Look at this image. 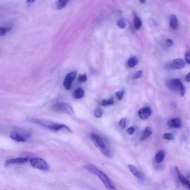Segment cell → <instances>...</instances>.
Returning a JSON list of instances; mask_svg holds the SVG:
<instances>
[{
	"instance_id": "e0dca14e",
	"label": "cell",
	"mask_w": 190,
	"mask_h": 190,
	"mask_svg": "<svg viewBox=\"0 0 190 190\" xmlns=\"http://www.w3.org/2000/svg\"><path fill=\"white\" fill-rule=\"evenodd\" d=\"M152 134V129L150 127H147L144 129L142 133L141 136V139L144 140Z\"/></svg>"
},
{
	"instance_id": "d6986e66",
	"label": "cell",
	"mask_w": 190,
	"mask_h": 190,
	"mask_svg": "<svg viewBox=\"0 0 190 190\" xmlns=\"http://www.w3.org/2000/svg\"><path fill=\"white\" fill-rule=\"evenodd\" d=\"M134 24L136 29H139L141 27L142 22L140 17L136 15V13L134 14Z\"/></svg>"
},
{
	"instance_id": "d4e9b609",
	"label": "cell",
	"mask_w": 190,
	"mask_h": 190,
	"mask_svg": "<svg viewBox=\"0 0 190 190\" xmlns=\"http://www.w3.org/2000/svg\"><path fill=\"white\" fill-rule=\"evenodd\" d=\"M163 138L168 140H172L174 138V136L171 133H165L163 135Z\"/></svg>"
},
{
	"instance_id": "9c48e42d",
	"label": "cell",
	"mask_w": 190,
	"mask_h": 190,
	"mask_svg": "<svg viewBox=\"0 0 190 190\" xmlns=\"http://www.w3.org/2000/svg\"><path fill=\"white\" fill-rule=\"evenodd\" d=\"M76 74L77 73L76 72H71L66 77L63 83L64 87L67 90L70 89L72 81L75 79Z\"/></svg>"
},
{
	"instance_id": "52a82bcc",
	"label": "cell",
	"mask_w": 190,
	"mask_h": 190,
	"mask_svg": "<svg viewBox=\"0 0 190 190\" xmlns=\"http://www.w3.org/2000/svg\"><path fill=\"white\" fill-rule=\"evenodd\" d=\"M30 164L33 168L44 171H47L49 169L48 163L44 159L40 158H34L30 160Z\"/></svg>"
},
{
	"instance_id": "e575fe53",
	"label": "cell",
	"mask_w": 190,
	"mask_h": 190,
	"mask_svg": "<svg viewBox=\"0 0 190 190\" xmlns=\"http://www.w3.org/2000/svg\"><path fill=\"white\" fill-rule=\"evenodd\" d=\"M186 81L188 82H189L190 81V73L188 74L185 77Z\"/></svg>"
},
{
	"instance_id": "30bf717a",
	"label": "cell",
	"mask_w": 190,
	"mask_h": 190,
	"mask_svg": "<svg viewBox=\"0 0 190 190\" xmlns=\"http://www.w3.org/2000/svg\"><path fill=\"white\" fill-rule=\"evenodd\" d=\"M128 168L133 175L135 176L138 180L142 182L145 179L144 176L135 166L133 165H128Z\"/></svg>"
},
{
	"instance_id": "ac0fdd59",
	"label": "cell",
	"mask_w": 190,
	"mask_h": 190,
	"mask_svg": "<svg viewBox=\"0 0 190 190\" xmlns=\"http://www.w3.org/2000/svg\"><path fill=\"white\" fill-rule=\"evenodd\" d=\"M165 156V152L163 150H160L156 154L155 161L158 163H161L164 160Z\"/></svg>"
},
{
	"instance_id": "44dd1931",
	"label": "cell",
	"mask_w": 190,
	"mask_h": 190,
	"mask_svg": "<svg viewBox=\"0 0 190 190\" xmlns=\"http://www.w3.org/2000/svg\"><path fill=\"white\" fill-rule=\"evenodd\" d=\"M68 2V1H64V0H60L57 1L56 3V8L58 10L61 9L65 7Z\"/></svg>"
},
{
	"instance_id": "484cf974",
	"label": "cell",
	"mask_w": 190,
	"mask_h": 190,
	"mask_svg": "<svg viewBox=\"0 0 190 190\" xmlns=\"http://www.w3.org/2000/svg\"><path fill=\"white\" fill-rule=\"evenodd\" d=\"M124 93H125V91L122 90L120 91L117 92L116 93H115V95H116L119 100L120 101L122 100L124 96Z\"/></svg>"
},
{
	"instance_id": "f546056e",
	"label": "cell",
	"mask_w": 190,
	"mask_h": 190,
	"mask_svg": "<svg viewBox=\"0 0 190 190\" xmlns=\"http://www.w3.org/2000/svg\"><path fill=\"white\" fill-rule=\"evenodd\" d=\"M87 79L86 74H83V75H80L78 78V80L81 82H85Z\"/></svg>"
},
{
	"instance_id": "ba28073f",
	"label": "cell",
	"mask_w": 190,
	"mask_h": 190,
	"mask_svg": "<svg viewBox=\"0 0 190 190\" xmlns=\"http://www.w3.org/2000/svg\"><path fill=\"white\" fill-rule=\"evenodd\" d=\"M186 62L182 58H177L173 60L169 65V68L173 70H179L184 68Z\"/></svg>"
},
{
	"instance_id": "3957f363",
	"label": "cell",
	"mask_w": 190,
	"mask_h": 190,
	"mask_svg": "<svg viewBox=\"0 0 190 190\" xmlns=\"http://www.w3.org/2000/svg\"><path fill=\"white\" fill-rule=\"evenodd\" d=\"M32 133L27 129L20 127H16L10 133V138L14 141L19 142H24L31 137Z\"/></svg>"
},
{
	"instance_id": "cb8c5ba5",
	"label": "cell",
	"mask_w": 190,
	"mask_h": 190,
	"mask_svg": "<svg viewBox=\"0 0 190 190\" xmlns=\"http://www.w3.org/2000/svg\"><path fill=\"white\" fill-rule=\"evenodd\" d=\"M143 71L142 70H139L138 71L135 73L134 76H133V79L136 80L139 79L143 75Z\"/></svg>"
},
{
	"instance_id": "277c9868",
	"label": "cell",
	"mask_w": 190,
	"mask_h": 190,
	"mask_svg": "<svg viewBox=\"0 0 190 190\" xmlns=\"http://www.w3.org/2000/svg\"><path fill=\"white\" fill-rule=\"evenodd\" d=\"M90 138L94 144L104 155L109 158L113 157L112 152L106 146L104 140L100 136L92 133L90 135Z\"/></svg>"
},
{
	"instance_id": "d590c367",
	"label": "cell",
	"mask_w": 190,
	"mask_h": 190,
	"mask_svg": "<svg viewBox=\"0 0 190 190\" xmlns=\"http://www.w3.org/2000/svg\"><path fill=\"white\" fill-rule=\"evenodd\" d=\"M139 2L142 3V4H143V3H145V1H144V0H142V1H140Z\"/></svg>"
},
{
	"instance_id": "8992f818",
	"label": "cell",
	"mask_w": 190,
	"mask_h": 190,
	"mask_svg": "<svg viewBox=\"0 0 190 190\" xmlns=\"http://www.w3.org/2000/svg\"><path fill=\"white\" fill-rule=\"evenodd\" d=\"M52 109L55 112L65 113L69 114H72L73 112L70 105L64 102L56 103L53 105Z\"/></svg>"
},
{
	"instance_id": "5bb4252c",
	"label": "cell",
	"mask_w": 190,
	"mask_h": 190,
	"mask_svg": "<svg viewBox=\"0 0 190 190\" xmlns=\"http://www.w3.org/2000/svg\"><path fill=\"white\" fill-rule=\"evenodd\" d=\"M175 169L176 172L177 176L180 180V182L182 183L183 184L187 186L189 189H190V186L189 181L181 173L179 170L178 168L177 167H175Z\"/></svg>"
},
{
	"instance_id": "603a6c76",
	"label": "cell",
	"mask_w": 190,
	"mask_h": 190,
	"mask_svg": "<svg viewBox=\"0 0 190 190\" xmlns=\"http://www.w3.org/2000/svg\"><path fill=\"white\" fill-rule=\"evenodd\" d=\"M114 102V101L113 99L112 98L108 99V100H103L101 104L103 106H107L113 104Z\"/></svg>"
},
{
	"instance_id": "8fae6325",
	"label": "cell",
	"mask_w": 190,
	"mask_h": 190,
	"mask_svg": "<svg viewBox=\"0 0 190 190\" xmlns=\"http://www.w3.org/2000/svg\"><path fill=\"white\" fill-rule=\"evenodd\" d=\"M28 158L27 157H19L15 159L8 160L5 161V166H8L10 165L16 164H24L27 162Z\"/></svg>"
},
{
	"instance_id": "8d00e7d4",
	"label": "cell",
	"mask_w": 190,
	"mask_h": 190,
	"mask_svg": "<svg viewBox=\"0 0 190 190\" xmlns=\"http://www.w3.org/2000/svg\"><path fill=\"white\" fill-rule=\"evenodd\" d=\"M172 105L173 106V107H175L176 106V104L175 103H172Z\"/></svg>"
},
{
	"instance_id": "f1b7e54d",
	"label": "cell",
	"mask_w": 190,
	"mask_h": 190,
	"mask_svg": "<svg viewBox=\"0 0 190 190\" xmlns=\"http://www.w3.org/2000/svg\"><path fill=\"white\" fill-rule=\"evenodd\" d=\"M119 126L121 128L125 129L126 125V118H123L120 120L119 122Z\"/></svg>"
},
{
	"instance_id": "836d02e7",
	"label": "cell",
	"mask_w": 190,
	"mask_h": 190,
	"mask_svg": "<svg viewBox=\"0 0 190 190\" xmlns=\"http://www.w3.org/2000/svg\"><path fill=\"white\" fill-rule=\"evenodd\" d=\"M35 1L33 0H28V1H26V4H27L28 6L29 7L35 2Z\"/></svg>"
},
{
	"instance_id": "6da1fadb",
	"label": "cell",
	"mask_w": 190,
	"mask_h": 190,
	"mask_svg": "<svg viewBox=\"0 0 190 190\" xmlns=\"http://www.w3.org/2000/svg\"><path fill=\"white\" fill-rule=\"evenodd\" d=\"M32 122L37 125L42 126L50 130L54 131H58L62 129L66 130L70 133L72 132L70 129L63 124L56 123L50 121L39 119L32 118L30 120Z\"/></svg>"
},
{
	"instance_id": "1f68e13d",
	"label": "cell",
	"mask_w": 190,
	"mask_h": 190,
	"mask_svg": "<svg viewBox=\"0 0 190 190\" xmlns=\"http://www.w3.org/2000/svg\"><path fill=\"white\" fill-rule=\"evenodd\" d=\"M173 44V41L171 39H168L166 41V45L168 47H171Z\"/></svg>"
},
{
	"instance_id": "7c38bea8",
	"label": "cell",
	"mask_w": 190,
	"mask_h": 190,
	"mask_svg": "<svg viewBox=\"0 0 190 190\" xmlns=\"http://www.w3.org/2000/svg\"><path fill=\"white\" fill-rule=\"evenodd\" d=\"M152 114V110L149 107H144L140 109L138 111V115L143 120L147 119L149 118Z\"/></svg>"
},
{
	"instance_id": "83f0119b",
	"label": "cell",
	"mask_w": 190,
	"mask_h": 190,
	"mask_svg": "<svg viewBox=\"0 0 190 190\" xmlns=\"http://www.w3.org/2000/svg\"><path fill=\"white\" fill-rule=\"evenodd\" d=\"M103 111L101 109H97L95 112V116L97 118H101L103 115Z\"/></svg>"
},
{
	"instance_id": "7402d4cb",
	"label": "cell",
	"mask_w": 190,
	"mask_h": 190,
	"mask_svg": "<svg viewBox=\"0 0 190 190\" xmlns=\"http://www.w3.org/2000/svg\"><path fill=\"white\" fill-rule=\"evenodd\" d=\"M12 28L10 27H0V36H2L6 34L7 33L10 31Z\"/></svg>"
},
{
	"instance_id": "4dcf8cb0",
	"label": "cell",
	"mask_w": 190,
	"mask_h": 190,
	"mask_svg": "<svg viewBox=\"0 0 190 190\" xmlns=\"http://www.w3.org/2000/svg\"><path fill=\"white\" fill-rule=\"evenodd\" d=\"M136 130V128L135 126H131L127 129V132L129 134L131 135L134 134Z\"/></svg>"
},
{
	"instance_id": "7a4b0ae2",
	"label": "cell",
	"mask_w": 190,
	"mask_h": 190,
	"mask_svg": "<svg viewBox=\"0 0 190 190\" xmlns=\"http://www.w3.org/2000/svg\"><path fill=\"white\" fill-rule=\"evenodd\" d=\"M87 170L91 173L95 174L99 177L104 185L108 189L111 190H115V188L112 183L111 180L107 175L104 172L98 169L95 167L91 165H87L84 166Z\"/></svg>"
},
{
	"instance_id": "4fadbf2b",
	"label": "cell",
	"mask_w": 190,
	"mask_h": 190,
	"mask_svg": "<svg viewBox=\"0 0 190 190\" xmlns=\"http://www.w3.org/2000/svg\"><path fill=\"white\" fill-rule=\"evenodd\" d=\"M168 125V127L170 129L179 128L181 127L182 122L180 118H176L169 120Z\"/></svg>"
},
{
	"instance_id": "74e56055",
	"label": "cell",
	"mask_w": 190,
	"mask_h": 190,
	"mask_svg": "<svg viewBox=\"0 0 190 190\" xmlns=\"http://www.w3.org/2000/svg\"><path fill=\"white\" fill-rule=\"evenodd\" d=\"M0 53H1V49H0Z\"/></svg>"
},
{
	"instance_id": "5b68a950",
	"label": "cell",
	"mask_w": 190,
	"mask_h": 190,
	"mask_svg": "<svg viewBox=\"0 0 190 190\" xmlns=\"http://www.w3.org/2000/svg\"><path fill=\"white\" fill-rule=\"evenodd\" d=\"M166 85L167 87L169 90L179 92L181 96H184L186 91V87L180 79H175L169 80L166 81Z\"/></svg>"
},
{
	"instance_id": "d6a6232c",
	"label": "cell",
	"mask_w": 190,
	"mask_h": 190,
	"mask_svg": "<svg viewBox=\"0 0 190 190\" xmlns=\"http://www.w3.org/2000/svg\"><path fill=\"white\" fill-rule=\"evenodd\" d=\"M185 59L186 62L188 64H190V52H188L185 54Z\"/></svg>"
},
{
	"instance_id": "2e32d148",
	"label": "cell",
	"mask_w": 190,
	"mask_h": 190,
	"mask_svg": "<svg viewBox=\"0 0 190 190\" xmlns=\"http://www.w3.org/2000/svg\"><path fill=\"white\" fill-rule=\"evenodd\" d=\"M85 92L82 88H79L76 89L73 94L74 98L79 99L84 96Z\"/></svg>"
},
{
	"instance_id": "ffe728a7",
	"label": "cell",
	"mask_w": 190,
	"mask_h": 190,
	"mask_svg": "<svg viewBox=\"0 0 190 190\" xmlns=\"http://www.w3.org/2000/svg\"><path fill=\"white\" fill-rule=\"evenodd\" d=\"M138 62V58L136 56H131L128 61V65L130 68H133L137 64Z\"/></svg>"
},
{
	"instance_id": "4316f807",
	"label": "cell",
	"mask_w": 190,
	"mask_h": 190,
	"mask_svg": "<svg viewBox=\"0 0 190 190\" xmlns=\"http://www.w3.org/2000/svg\"><path fill=\"white\" fill-rule=\"evenodd\" d=\"M117 24L119 27L122 29H124L126 26V24L125 21L122 19H120L118 20L117 22Z\"/></svg>"
},
{
	"instance_id": "9a60e30c",
	"label": "cell",
	"mask_w": 190,
	"mask_h": 190,
	"mask_svg": "<svg viewBox=\"0 0 190 190\" xmlns=\"http://www.w3.org/2000/svg\"><path fill=\"white\" fill-rule=\"evenodd\" d=\"M169 24L170 27L172 29H176L179 26V22L176 16L175 15H172L170 16Z\"/></svg>"
}]
</instances>
